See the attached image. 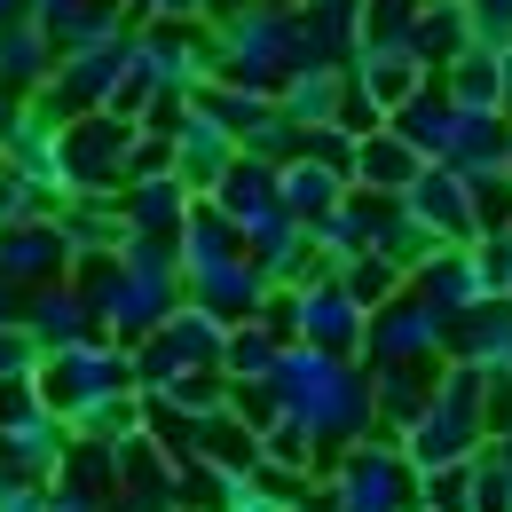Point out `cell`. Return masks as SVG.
<instances>
[{"label":"cell","mask_w":512,"mask_h":512,"mask_svg":"<svg viewBox=\"0 0 512 512\" xmlns=\"http://www.w3.org/2000/svg\"><path fill=\"white\" fill-rule=\"evenodd\" d=\"M418 150L402 142L394 127H371V134H355V166H347V182H386V190H410L418 182Z\"/></svg>","instance_id":"6"},{"label":"cell","mask_w":512,"mask_h":512,"mask_svg":"<svg viewBox=\"0 0 512 512\" xmlns=\"http://www.w3.org/2000/svg\"><path fill=\"white\" fill-rule=\"evenodd\" d=\"M473 48V24H465V8L457 0H418V24H410V56L434 71L449 56H465Z\"/></svg>","instance_id":"7"},{"label":"cell","mask_w":512,"mask_h":512,"mask_svg":"<svg viewBox=\"0 0 512 512\" xmlns=\"http://www.w3.org/2000/svg\"><path fill=\"white\" fill-rule=\"evenodd\" d=\"M48 71H56V40H48L32 16H8V24H0V87L24 103V95L48 87Z\"/></svg>","instance_id":"5"},{"label":"cell","mask_w":512,"mask_h":512,"mask_svg":"<svg viewBox=\"0 0 512 512\" xmlns=\"http://www.w3.org/2000/svg\"><path fill=\"white\" fill-rule=\"evenodd\" d=\"M481 48H512V0H457Z\"/></svg>","instance_id":"9"},{"label":"cell","mask_w":512,"mask_h":512,"mask_svg":"<svg viewBox=\"0 0 512 512\" xmlns=\"http://www.w3.org/2000/svg\"><path fill=\"white\" fill-rule=\"evenodd\" d=\"M127 142H134V119L119 111H79L64 119V197H111L127 182Z\"/></svg>","instance_id":"1"},{"label":"cell","mask_w":512,"mask_h":512,"mask_svg":"<svg viewBox=\"0 0 512 512\" xmlns=\"http://www.w3.org/2000/svg\"><path fill=\"white\" fill-rule=\"evenodd\" d=\"M473 442H481V394H473V379L457 371V379L434 394V418H426V434H418V457H426V465H434V457L457 465Z\"/></svg>","instance_id":"4"},{"label":"cell","mask_w":512,"mask_h":512,"mask_svg":"<svg viewBox=\"0 0 512 512\" xmlns=\"http://www.w3.org/2000/svg\"><path fill=\"white\" fill-rule=\"evenodd\" d=\"M32 371H40V339H32L24 323H0V386L32 379Z\"/></svg>","instance_id":"8"},{"label":"cell","mask_w":512,"mask_h":512,"mask_svg":"<svg viewBox=\"0 0 512 512\" xmlns=\"http://www.w3.org/2000/svg\"><path fill=\"white\" fill-rule=\"evenodd\" d=\"M24 331L40 339V355H48V347H71V339H87V331H95V316H87V292H79L71 276L32 284V292H24Z\"/></svg>","instance_id":"3"},{"label":"cell","mask_w":512,"mask_h":512,"mask_svg":"<svg viewBox=\"0 0 512 512\" xmlns=\"http://www.w3.org/2000/svg\"><path fill=\"white\" fill-rule=\"evenodd\" d=\"M64 268H71V245H64V229H56V205L0 229V276H8V284L32 292V284H48V276H64Z\"/></svg>","instance_id":"2"},{"label":"cell","mask_w":512,"mask_h":512,"mask_svg":"<svg viewBox=\"0 0 512 512\" xmlns=\"http://www.w3.org/2000/svg\"><path fill=\"white\" fill-rule=\"evenodd\" d=\"M8 127H16V95L0 87V142H8Z\"/></svg>","instance_id":"10"}]
</instances>
